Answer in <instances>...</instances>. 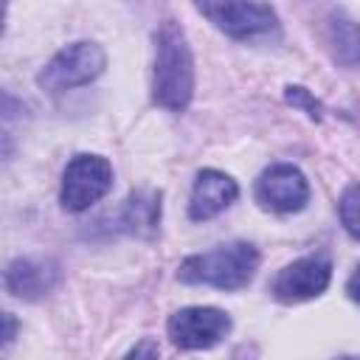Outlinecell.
<instances>
[{
  "instance_id": "cell-1",
  "label": "cell",
  "mask_w": 360,
  "mask_h": 360,
  "mask_svg": "<svg viewBox=\"0 0 360 360\" xmlns=\"http://www.w3.org/2000/svg\"><path fill=\"white\" fill-rule=\"evenodd\" d=\"M152 96L166 110H186L194 96V59L183 28L166 20L155 34V79Z\"/></svg>"
},
{
  "instance_id": "cell-2",
  "label": "cell",
  "mask_w": 360,
  "mask_h": 360,
  "mask_svg": "<svg viewBox=\"0 0 360 360\" xmlns=\"http://www.w3.org/2000/svg\"><path fill=\"white\" fill-rule=\"evenodd\" d=\"M259 267V250L248 242H231L180 262L177 278L186 284H208L217 290H242Z\"/></svg>"
},
{
  "instance_id": "cell-3",
  "label": "cell",
  "mask_w": 360,
  "mask_h": 360,
  "mask_svg": "<svg viewBox=\"0 0 360 360\" xmlns=\"http://www.w3.org/2000/svg\"><path fill=\"white\" fill-rule=\"evenodd\" d=\"M107 65L104 51L96 42H73L62 48L39 73V87L48 93L73 90L82 84H90Z\"/></svg>"
},
{
  "instance_id": "cell-4",
  "label": "cell",
  "mask_w": 360,
  "mask_h": 360,
  "mask_svg": "<svg viewBox=\"0 0 360 360\" xmlns=\"http://www.w3.org/2000/svg\"><path fill=\"white\" fill-rule=\"evenodd\" d=\"M112 186V169L98 155H76L62 177V205L68 211H84L98 202Z\"/></svg>"
},
{
  "instance_id": "cell-5",
  "label": "cell",
  "mask_w": 360,
  "mask_h": 360,
  "mask_svg": "<svg viewBox=\"0 0 360 360\" xmlns=\"http://www.w3.org/2000/svg\"><path fill=\"white\" fill-rule=\"evenodd\" d=\"M166 329L177 349H211L228 335L231 318L217 307H186L169 318Z\"/></svg>"
},
{
  "instance_id": "cell-6",
  "label": "cell",
  "mask_w": 360,
  "mask_h": 360,
  "mask_svg": "<svg viewBox=\"0 0 360 360\" xmlns=\"http://www.w3.org/2000/svg\"><path fill=\"white\" fill-rule=\"evenodd\" d=\"M197 11L231 37H253L273 28L276 14L253 0H194Z\"/></svg>"
},
{
  "instance_id": "cell-7",
  "label": "cell",
  "mask_w": 360,
  "mask_h": 360,
  "mask_svg": "<svg viewBox=\"0 0 360 360\" xmlns=\"http://www.w3.org/2000/svg\"><path fill=\"white\" fill-rule=\"evenodd\" d=\"M256 200L270 211L292 214L307 205L309 183L295 166L278 163V166H270L267 172H262V177L256 180Z\"/></svg>"
},
{
  "instance_id": "cell-8",
  "label": "cell",
  "mask_w": 360,
  "mask_h": 360,
  "mask_svg": "<svg viewBox=\"0 0 360 360\" xmlns=\"http://www.w3.org/2000/svg\"><path fill=\"white\" fill-rule=\"evenodd\" d=\"M329 278L332 264L321 256H307L278 270V276L273 278V295L284 304H298L321 295L329 287Z\"/></svg>"
},
{
  "instance_id": "cell-9",
  "label": "cell",
  "mask_w": 360,
  "mask_h": 360,
  "mask_svg": "<svg viewBox=\"0 0 360 360\" xmlns=\"http://www.w3.org/2000/svg\"><path fill=\"white\" fill-rule=\"evenodd\" d=\"M236 194H239V188H236V183L228 174H222L217 169H205L194 180L191 202H188V217L197 219V222L200 219H211L219 211H225L236 200Z\"/></svg>"
},
{
  "instance_id": "cell-10",
  "label": "cell",
  "mask_w": 360,
  "mask_h": 360,
  "mask_svg": "<svg viewBox=\"0 0 360 360\" xmlns=\"http://www.w3.org/2000/svg\"><path fill=\"white\" fill-rule=\"evenodd\" d=\"M56 281V273L39 262H31V259H17L8 264L6 270V290L17 298H39L45 295Z\"/></svg>"
},
{
  "instance_id": "cell-11",
  "label": "cell",
  "mask_w": 360,
  "mask_h": 360,
  "mask_svg": "<svg viewBox=\"0 0 360 360\" xmlns=\"http://www.w3.org/2000/svg\"><path fill=\"white\" fill-rule=\"evenodd\" d=\"M160 219V197L152 191H138L127 200L124 225L132 233H152Z\"/></svg>"
},
{
  "instance_id": "cell-12",
  "label": "cell",
  "mask_w": 360,
  "mask_h": 360,
  "mask_svg": "<svg viewBox=\"0 0 360 360\" xmlns=\"http://www.w3.org/2000/svg\"><path fill=\"white\" fill-rule=\"evenodd\" d=\"M329 42L335 51V59L346 68L360 65V25L352 20H335L329 25Z\"/></svg>"
},
{
  "instance_id": "cell-13",
  "label": "cell",
  "mask_w": 360,
  "mask_h": 360,
  "mask_svg": "<svg viewBox=\"0 0 360 360\" xmlns=\"http://www.w3.org/2000/svg\"><path fill=\"white\" fill-rule=\"evenodd\" d=\"M340 222L343 228L360 239V183H352L340 197Z\"/></svg>"
},
{
  "instance_id": "cell-14",
  "label": "cell",
  "mask_w": 360,
  "mask_h": 360,
  "mask_svg": "<svg viewBox=\"0 0 360 360\" xmlns=\"http://www.w3.org/2000/svg\"><path fill=\"white\" fill-rule=\"evenodd\" d=\"M287 98L292 101V104H304L307 110H309V115H318V101L304 90V87H287Z\"/></svg>"
},
{
  "instance_id": "cell-15",
  "label": "cell",
  "mask_w": 360,
  "mask_h": 360,
  "mask_svg": "<svg viewBox=\"0 0 360 360\" xmlns=\"http://www.w3.org/2000/svg\"><path fill=\"white\" fill-rule=\"evenodd\" d=\"M346 292H349V298H352V301H357V304H360V267L349 276V281H346Z\"/></svg>"
},
{
  "instance_id": "cell-16",
  "label": "cell",
  "mask_w": 360,
  "mask_h": 360,
  "mask_svg": "<svg viewBox=\"0 0 360 360\" xmlns=\"http://www.w3.org/2000/svg\"><path fill=\"white\" fill-rule=\"evenodd\" d=\"M11 338H14V318L6 312V343H11Z\"/></svg>"
}]
</instances>
